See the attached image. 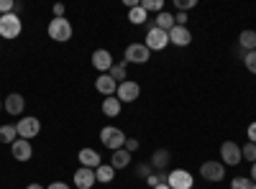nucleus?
I'll use <instances>...</instances> for the list:
<instances>
[{"label":"nucleus","instance_id":"nucleus-1","mask_svg":"<svg viewBox=\"0 0 256 189\" xmlns=\"http://www.w3.org/2000/svg\"><path fill=\"white\" fill-rule=\"evenodd\" d=\"M20 31H24V20L16 13L0 15V38H18Z\"/></svg>","mask_w":256,"mask_h":189},{"label":"nucleus","instance_id":"nucleus-2","mask_svg":"<svg viewBox=\"0 0 256 189\" xmlns=\"http://www.w3.org/2000/svg\"><path fill=\"white\" fill-rule=\"evenodd\" d=\"M100 141L105 149H110V151H118L126 146V133L120 128H113V125H108V128H102L100 131Z\"/></svg>","mask_w":256,"mask_h":189},{"label":"nucleus","instance_id":"nucleus-3","mask_svg":"<svg viewBox=\"0 0 256 189\" xmlns=\"http://www.w3.org/2000/svg\"><path fill=\"white\" fill-rule=\"evenodd\" d=\"M49 36L54 41H59V44H64V41H70L72 38V23L67 18H52V23H49Z\"/></svg>","mask_w":256,"mask_h":189},{"label":"nucleus","instance_id":"nucleus-4","mask_svg":"<svg viewBox=\"0 0 256 189\" xmlns=\"http://www.w3.org/2000/svg\"><path fill=\"white\" fill-rule=\"evenodd\" d=\"M16 131H18V138L31 141V138H36V136L41 133V123H38V118L26 115V118H20V120L16 123Z\"/></svg>","mask_w":256,"mask_h":189},{"label":"nucleus","instance_id":"nucleus-5","mask_svg":"<svg viewBox=\"0 0 256 189\" xmlns=\"http://www.w3.org/2000/svg\"><path fill=\"white\" fill-rule=\"evenodd\" d=\"M200 177L205 182H223L226 164L223 161H205V164H200Z\"/></svg>","mask_w":256,"mask_h":189},{"label":"nucleus","instance_id":"nucleus-6","mask_svg":"<svg viewBox=\"0 0 256 189\" xmlns=\"http://www.w3.org/2000/svg\"><path fill=\"white\" fill-rule=\"evenodd\" d=\"M169 46V33L166 31H162V28H148V33H146V49L148 51H162V49H166Z\"/></svg>","mask_w":256,"mask_h":189},{"label":"nucleus","instance_id":"nucleus-7","mask_svg":"<svg viewBox=\"0 0 256 189\" xmlns=\"http://www.w3.org/2000/svg\"><path fill=\"white\" fill-rule=\"evenodd\" d=\"M148 59H152V51L146 49V44H128L126 64H146Z\"/></svg>","mask_w":256,"mask_h":189},{"label":"nucleus","instance_id":"nucleus-8","mask_svg":"<svg viewBox=\"0 0 256 189\" xmlns=\"http://www.w3.org/2000/svg\"><path fill=\"white\" fill-rule=\"evenodd\" d=\"M138 95H141V87H138V82H134V79L120 82L118 90H116V97L120 102H134V100H138Z\"/></svg>","mask_w":256,"mask_h":189},{"label":"nucleus","instance_id":"nucleus-9","mask_svg":"<svg viewBox=\"0 0 256 189\" xmlns=\"http://www.w3.org/2000/svg\"><path fill=\"white\" fill-rule=\"evenodd\" d=\"M241 146L238 143H233V141H226L220 146V161L223 164H230V166H238L241 164Z\"/></svg>","mask_w":256,"mask_h":189},{"label":"nucleus","instance_id":"nucleus-10","mask_svg":"<svg viewBox=\"0 0 256 189\" xmlns=\"http://www.w3.org/2000/svg\"><path fill=\"white\" fill-rule=\"evenodd\" d=\"M192 184H195V179H192L190 172H184V169H172L169 172V187L172 189H192Z\"/></svg>","mask_w":256,"mask_h":189},{"label":"nucleus","instance_id":"nucleus-11","mask_svg":"<svg viewBox=\"0 0 256 189\" xmlns=\"http://www.w3.org/2000/svg\"><path fill=\"white\" fill-rule=\"evenodd\" d=\"M113 64H116V61H113V54H110L108 49H98V51H92V67H95L98 72L108 74Z\"/></svg>","mask_w":256,"mask_h":189},{"label":"nucleus","instance_id":"nucleus-12","mask_svg":"<svg viewBox=\"0 0 256 189\" xmlns=\"http://www.w3.org/2000/svg\"><path fill=\"white\" fill-rule=\"evenodd\" d=\"M98 182L95 177V169H88V166H80V169L74 172V187L77 189H92Z\"/></svg>","mask_w":256,"mask_h":189},{"label":"nucleus","instance_id":"nucleus-13","mask_svg":"<svg viewBox=\"0 0 256 189\" xmlns=\"http://www.w3.org/2000/svg\"><path fill=\"white\" fill-rule=\"evenodd\" d=\"M10 154H13V159L16 161H31V156H34V146L26 141V138H18L13 146H10Z\"/></svg>","mask_w":256,"mask_h":189},{"label":"nucleus","instance_id":"nucleus-14","mask_svg":"<svg viewBox=\"0 0 256 189\" xmlns=\"http://www.w3.org/2000/svg\"><path fill=\"white\" fill-rule=\"evenodd\" d=\"M3 108H6L8 115H20V113H24V108H26V100H24V95L10 92V95L3 100Z\"/></svg>","mask_w":256,"mask_h":189},{"label":"nucleus","instance_id":"nucleus-15","mask_svg":"<svg viewBox=\"0 0 256 189\" xmlns=\"http://www.w3.org/2000/svg\"><path fill=\"white\" fill-rule=\"evenodd\" d=\"M95 87H98V92H100L102 97H113L116 90H118V82H116L110 74H100V77L95 79Z\"/></svg>","mask_w":256,"mask_h":189},{"label":"nucleus","instance_id":"nucleus-16","mask_svg":"<svg viewBox=\"0 0 256 189\" xmlns=\"http://www.w3.org/2000/svg\"><path fill=\"white\" fill-rule=\"evenodd\" d=\"M190 41H192V33L187 26H174L172 31H169V44H174V46H190Z\"/></svg>","mask_w":256,"mask_h":189},{"label":"nucleus","instance_id":"nucleus-17","mask_svg":"<svg viewBox=\"0 0 256 189\" xmlns=\"http://www.w3.org/2000/svg\"><path fill=\"white\" fill-rule=\"evenodd\" d=\"M80 164L88 166V169H98L102 161H100V154H98L95 149H82V151H80Z\"/></svg>","mask_w":256,"mask_h":189},{"label":"nucleus","instance_id":"nucleus-18","mask_svg":"<svg viewBox=\"0 0 256 189\" xmlns=\"http://www.w3.org/2000/svg\"><path fill=\"white\" fill-rule=\"evenodd\" d=\"M120 105H123V102H120L116 95H113V97H105V100H102V113L108 115V118H116V115H120Z\"/></svg>","mask_w":256,"mask_h":189},{"label":"nucleus","instance_id":"nucleus-19","mask_svg":"<svg viewBox=\"0 0 256 189\" xmlns=\"http://www.w3.org/2000/svg\"><path fill=\"white\" fill-rule=\"evenodd\" d=\"M131 164V154H128L126 149H118V151H113V159H110V166L118 172V169H126V166Z\"/></svg>","mask_w":256,"mask_h":189},{"label":"nucleus","instance_id":"nucleus-20","mask_svg":"<svg viewBox=\"0 0 256 189\" xmlns=\"http://www.w3.org/2000/svg\"><path fill=\"white\" fill-rule=\"evenodd\" d=\"M177 23H174V15L172 13H166V10H162V13H156V28H162V31H172Z\"/></svg>","mask_w":256,"mask_h":189},{"label":"nucleus","instance_id":"nucleus-21","mask_svg":"<svg viewBox=\"0 0 256 189\" xmlns=\"http://www.w3.org/2000/svg\"><path fill=\"white\" fill-rule=\"evenodd\" d=\"M95 177H98V182H102V184H110L113 177H116V169H113L110 164H100L98 169H95Z\"/></svg>","mask_w":256,"mask_h":189},{"label":"nucleus","instance_id":"nucleus-22","mask_svg":"<svg viewBox=\"0 0 256 189\" xmlns=\"http://www.w3.org/2000/svg\"><path fill=\"white\" fill-rule=\"evenodd\" d=\"M238 44L246 49V51H256V31H241V36H238Z\"/></svg>","mask_w":256,"mask_h":189},{"label":"nucleus","instance_id":"nucleus-23","mask_svg":"<svg viewBox=\"0 0 256 189\" xmlns=\"http://www.w3.org/2000/svg\"><path fill=\"white\" fill-rule=\"evenodd\" d=\"M18 141V131L16 125H0V143H16Z\"/></svg>","mask_w":256,"mask_h":189},{"label":"nucleus","instance_id":"nucleus-24","mask_svg":"<svg viewBox=\"0 0 256 189\" xmlns=\"http://www.w3.org/2000/svg\"><path fill=\"white\" fill-rule=\"evenodd\" d=\"M128 20H131L134 26H141L144 20H148V13H146L141 5H136V8H131V10H128Z\"/></svg>","mask_w":256,"mask_h":189},{"label":"nucleus","instance_id":"nucleus-25","mask_svg":"<svg viewBox=\"0 0 256 189\" xmlns=\"http://www.w3.org/2000/svg\"><path fill=\"white\" fill-rule=\"evenodd\" d=\"M146 13H162L164 10V0H141L138 3Z\"/></svg>","mask_w":256,"mask_h":189},{"label":"nucleus","instance_id":"nucleus-26","mask_svg":"<svg viewBox=\"0 0 256 189\" xmlns=\"http://www.w3.org/2000/svg\"><path fill=\"white\" fill-rule=\"evenodd\" d=\"M230 189H256V184L251 182V177H236L230 179Z\"/></svg>","mask_w":256,"mask_h":189},{"label":"nucleus","instance_id":"nucleus-27","mask_svg":"<svg viewBox=\"0 0 256 189\" xmlns=\"http://www.w3.org/2000/svg\"><path fill=\"white\" fill-rule=\"evenodd\" d=\"M108 74L118 82V85H120V82H126V79H128V74H126V61H123V64H113Z\"/></svg>","mask_w":256,"mask_h":189},{"label":"nucleus","instance_id":"nucleus-28","mask_svg":"<svg viewBox=\"0 0 256 189\" xmlns=\"http://www.w3.org/2000/svg\"><path fill=\"white\" fill-rule=\"evenodd\" d=\"M169 151H156L154 156H152V166H156V169H164V166L169 164Z\"/></svg>","mask_w":256,"mask_h":189},{"label":"nucleus","instance_id":"nucleus-29","mask_svg":"<svg viewBox=\"0 0 256 189\" xmlns=\"http://www.w3.org/2000/svg\"><path fill=\"white\" fill-rule=\"evenodd\" d=\"M241 156H244L246 161L254 164V161H256V143H246L244 149H241Z\"/></svg>","mask_w":256,"mask_h":189},{"label":"nucleus","instance_id":"nucleus-30","mask_svg":"<svg viewBox=\"0 0 256 189\" xmlns=\"http://www.w3.org/2000/svg\"><path fill=\"white\" fill-rule=\"evenodd\" d=\"M244 64L251 74H256V51H246V59H244Z\"/></svg>","mask_w":256,"mask_h":189},{"label":"nucleus","instance_id":"nucleus-31","mask_svg":"<svg viewBox=\"0 0 256 189\" xmlns=\"http://www.w3.org/2000/svg\"><path fill=\"white\" fill-rule=\"evenodd\" d=\"M13 8H16L13 0H0V15H8V13H13Z\"/></svg>","mask_w":256,"mask_h":189},{"label":"nucleus","instance_id":"nucleus-32","mask_svg":"<svg viewBox=\"0 0 256 189\" xmlns=\"http://www.w3.org/2000/svg\"><path fill=\"white\" fill-rule=\"evenodd\" d=\"M198 5V0H177V8L184 13V10H192V8H195Z\"/></svg>","mask_w":256,"mask_h":189},{"label":"nucleus","instance_id":"nucleus-33","mask_svg":"<svg viewBox=\"0 0 256 189\" xmlns=\"http://www.w3.org/2000/svg\"><path fill=\"white\" fill-rule=\"evenodd\" d=\"M123 149H126L128 154H134V151L138 149V141H136V138H126V146H123Z\"/></svg>","mask_w":256,"mask_h":189},{"label":"nucleus","instance_id":"nucleus-34","mask_svg":"<svg viewBox=\"0 0 256 189\" xmlns=\"http://www.w3.org/2000/svg\"><path fill=\"white\" fill-rule=\"evenodd\" d=\"M246 133H248V143H256V120L248 125V131H246Z\"/></svg>","mask_w":256,"mask_h":189},{"label":"nucleus","instance_id":"nucleus-35","mask_svg":"<svg viewBox=\"0 0 256 189\" xmlns=\"http://www.w3.org/2000/svg\"><path fill=\"white\" fill-rule=\"evenodd\" d=\"M174 23H177V26H184V23H187V13H182V10H180V13L174 15Z\"/></svg>","mask_w":256,"mask_h":189},{"label":"nucleus","instance_id":"nucleus-36","mask_svg":"<svg viewBox=\"0 0 256 189\" xmlns=\"http://www.w3.org/2000/svg\"><path fill=\"white\" fill-rule=\"evenodd\" d=\"M46 189H70V184L67 182H52Z\"/></svg>","mask_w":256,"mask_h":189},{"label":"nucleus","instance_id":"nucleus-37","mask_svg":"<svg viewBox=\"0 0 256 189\" xmlns=\"http://www.w3.org/2000/svg\"><path fill=\"white\" fill-rule=\"evenodd\" d=\"M54 18H64V5H62V3L54 5Z\"/></svg>","mask_w":256,"mask_h":189},{"label":"nucleus","instance_id":"nucleus-38","mask_svg":"<svg viewBox=\"0 0 256 189\" xmlns=\"http://www.w3.org/2000/svg\"><path fill=\"white\" fill-rule=\"evenodd\" d=\"M138 174H141V177H148V174H152V169H148L146 164H141V166H138Z\"/></svg>","mask_w":256,"mask_h":189},{"label":"nucleus","instance_id":"nucleus-39","mask_svg":"<svg viewBox=\"0 0 256 189\" xmlns=\"http://www.w3.org/2000/svg\"><path fill=\"white\" fill-rule=\"evenodd\" d=\"M251 182H254V184H256V161H254V164H251Z\"/></svg>","mask_w":256,"mask_h":189},{"label":"nucleus","instance_id":"nucleus-40","mask_svg":"<svg viewBox=\"0 0 256 189\" xmlns=\"http://www.w3.org/2000/svg\"><path fill=\"white\" fill-rule=\"evenodd\" d=\"M26 189H44V187H41V184H28Z\"/></svg>","mask_w":256,"mask_h":189},{"label":"nucleus","instance_id":"nucleus-41","mask_svg":"<svg viewBox=\"0 0 256 189\" xmlns=\"http://www.w3.org/2000/svg\"><path fill=\"white\" fill-rule=\"evenodd\" d=\"M154 189H172V187H169V184H159V187H154Z\"/></svg>","mask_w":256,"mask_h":189},{"label":"nucleus","instance_id":"nucleus-42","mask_svg":"<svg viewBox=\"0 0 256 189\" xmlns=\"http://www.w3.org/2000/svg\"><path fill=\"white\" fill-rule=\"evenodd\" d=\"M0 110H3V100H0Z\"/></svg>","mask_w":256,"mask_h":189},{"label":"nucleus","instance_id":"nucleus-43","mask_svg":"<svg viewBox=\"0 0 256 189\" xmlns=\"http://www.w3.org/2000/svg\"><path fill=\"white\" fill-rule=\"evenodd\" d=\"M0 46H3V41H0Z\"/></svg>","mask_w":256,"mask_h":189}]
</instances>
